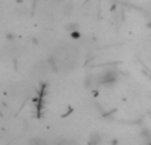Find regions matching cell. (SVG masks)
Returning <instances> with one entry per match:
<instances>
[{
  "label": "cell",
  "mask_w": 151,
  "mask_h": 145,
  "mask_svg": "<svg viewBox=\"0 0 151 145\" xmlns=\"http://www.w3.org/2000/svg\"><path fill=\"white\" fill-rule=\"evenodd\" d=\"M117 79L118 78H117V75H115V72L110 70V71H106L104 74V77L101 78V83L105 86H111L117 82Z\"/></svg>",
  "instance_id": "obj_1"
},
{
  "label": "cell",
  "mask_w": 151,
  "mask_h": 145,
  "mask_svg": "<svg viewBox=\"0 0 151 145\" xmlns=\"http://www.w3.org/2000/svg\"><path fill=\"white\" fill-rule=\"evenodd\" d=\"M141 137L143 139L146 143H151V129L143 128V129L141 131Z\"/></svg>",
  "instance_id": "obj_2"
},
{
  "label": "cell",
  "mask_w": 151,
  "mask_h": 145,
  "mask_svg": "<svg viewBox=\"0 0 151 145\" xmlns=\"http://www.w3.org/2000/svg\"><path fill=\"white\" fill-rule=\"evenodd\" d=\"M65 29L68 32H74V31H77L78 29V24L77 23H69V24H66L65 25Z\"/></svg>",
  "instance_id": "obj_3"
},
{
  "label": "cell",
  "mask_w": 151,
  "mask_h": 145,
  "mask_svg": "<svg viewBox=\"0 0 151 145\" xmlns=\"http://www.w3.org/2000/svg\"><path fill=\"white\" fill-rule=\"evenodd\" d=\"M93 143H96V144H99V143H101V139H99L98 133H93V135H91L90 144H93Z\"/></svg>",
  "instance_id": "obj_4"
},
{
  "label": "cell",
  "mask_w": 151,
  "mask_h": 145,
  "mask_svg": "<svg viewBox=\"0 0 151 145\" xmlns=\"http://www.w3.org/2000/svg\"><path fill=\"white\" fill-rule=\"evenodd\" d=\"M70 36H72V38L77 40V38H80V37H81V33L78 32V29H77V31H74V32H70Z\"/></svg>",
  "instance_id": "obj_5"
},
{
  "label": "cell",
  "mask_w": 151,
  "mask_h": 145,
  "mask_svg": "<svg viewBox=\"0 0 151 145\" xmlns=\"http://www.w3.org/2000/svg\"><path fill=\"white\" fill-rule=\"evenodd\" d=\"M146 28H147V29H151V20H150L149 23L146 24Z\"/></svg>",
  "instance_id": "obj_6"
},
{
  "label": "cell",
  "mask_w": 151,
  "mask_h": 145,
  "mask_svg": "<svg viewBox=\"0 0 151 145\" xmlns=\"http://www.w3.org/2000/svg\"><path fill=\"white\" fill-rule=\"evenodd\" d=\"M7 38H8V40H12V38H13V34H9V33H8V34H7Z\"/></svg>",
  "instance_id": "obj_7"
}]
</instances>
